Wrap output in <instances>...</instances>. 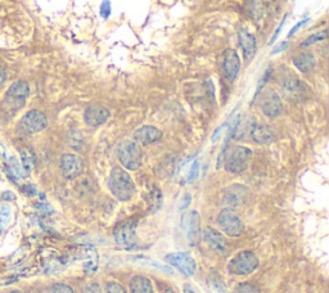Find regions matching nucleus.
I'll return each instance as SVG.
<instances>
[{
	"label": "nucleus",
	"mask_w": 329,
	"mask_h": 293,
	"mask_svg": "<svg viewBox=\"0 0 329 293\" xmlns=\"http://www.w3.org/2000/svg\"><path fill=\"white\" fill-rule=\"evenodd\" d=\"M108 188L116 199L126 202L135 195V185L128 171L122 167H113L108 178Z\"/></svg>",
	"instance_id": "obj_1"
},
{
	"label": "nucleus",
	"mask_w": 329,
	"mask_h": 293,
	"mask_svg": "<svg viewBox=\"0 0 329 293\" xmlns=\"http://www.w3.org/2000/svg\"><path fill=\"white\" fill-rule=\"evenodd\" d=\"M117 157L120 164L128 170H138L142 165V149L134 140H124L117 145Z\"/></svg>",
	"instance_id": "obj_2"
},
{
	"label": "nucleus",
	"mask_w": 329,
	"mask_h": 293,
	"mask_svg": "<svg viewBox=\"0 0 329 293\" xmlns=\"http://www.w3.org/2000/svg\"><path fill=\"white\" fill-rule=\"evenodd\" d=\"M258 266V259L251 251H242L230 260L228 270L234 275H247L255 272Z\"/></svg>",
	"instance_id": "obj_3"
},
{
	"label": "nucleus",
	"mask_w": 329,
	"mask_h": 293,
	"mask_svg": "<svg viewBox=\"0 0 329 293\" xmlns=\"http://www.w3.org/2000/svg\"><path fill=\"white\" fill-rule=\"evenodd\" d=\"M252 151L247 147H242V145H238L233 151L230 152L229 157L225 161V170L230 174H241L243 173L247 166H248V162L251 160Z\"/></svg>",
	"instance_id": "obj_4"
},
{
	"label": "nucleus",
	"mask_w": 329,
	"mask_h": 293,
	"mask_svg": "<svg viewBox=\"0 0 329 293\" xmlns=\"http://www.w3.org/2000/svg\"><path fill=\"white\" fill-rule=\"evenodd\" d=\"M218 224L221 230L229 237H239L243 233V222L230 208H224L218 216Z\"/></svg>",
	"instance_id": "obj_5"
},
{
	"label": "nucleus",
	"mask_w": 329,
	"mask_h": 293,
	"mask_svg": "<svg viewBox=\"0 0 329 293\" xmlns=\"http://www.w3.org/2000/svg\"><path fill=\"white\" fill-rule=\"evenodd\" d=\"M164 261L170 264L171 266L176 268L179 272L185 277H192L196 273V261L190 256L189 253L185 252H172L164 256Z\"/></svg>",
	"instance_id": "obj_6"
},
{
	"label": "nucleus",
	"mask_w": 329,
	"mask_h": 293,
	"mask_svg": "<svg viewBox=\"0 0 329 293\" xmlns=\"http://www.w3.org/2000/svg\"><path fill=\"white\" fill-rule=\"evenodd\" d=\"M47 125V116H45L43 112L37 111V109L28 111L27 113L23 114V117L19 121V127H21L22 131H25L26 134L39 133V131L45 129Z\"/></svg>",
	"instance_id": "obj_7"
},
{
	"label": "nucleus",
	"mask_w": 329,
	"mask_h": 293,
	"mask_svg": "<svg viewBox=\"0 0 329 293\" xmlns=\"http://www.w3.org/2000/svg\"><path fill=\"white\" fill-rule=\"evenodd\" d=\"M59 169L63 178L69 180L76 179L84 170V161L76 154H63L59 162Z\"/></svg>",
	"instance_id": "obj_8"
},
{
	"label": "nucleus",
	"mask_w": 329,
	"mask_h": 293,
	"mask_svg": "<svg viewBox=\"0 0 329 293\" xmlns=\"http://www.w3.org/2000/svg\"><path fill=\"white\" fill-rule=\"evenodd\" d=\"M30 96V88L28 84L25 83L23 80H18L16 83H13L9 87V89L6 90L5 94V100L8 104L12 105L13 108L23 107L26 99Z\"/></svg>",
	"instance_id": "obj_9"
},
{
	"label": "nucleus",
	"mask_w": 329,
	"mask_h": 293,
	"mask_svg": "<svg viewBox=\"0 0 329 293\" xmlns=\"http://www.w3.org/2000/svg\"><path fill=\"white\" fill-rule=\"evenodd\" d=\"M113 235L118 246L130 250L135 246V222L126 221L118 225L113 231Z\"/></svg>",
	"instance_id": "obj_10"
},
{
	"label": "nucleus",
	"mask_w": 329,
	"mask_h": 293,
	"mask_svg": "<svg viewBox=\"0 0 329 293\" xmlns=\"http://www.w3.org/2000/svg\"><path fill=\"white\" fill-rule=\"evenodd\" d=\"M283 109L282 100H280V97L276 94L275 92L270 90L265 94L264 99H262V103H261V111L262 113L269 118H275L280 114Z\"/></svg>",
	"instance_id": "obj_11"
},
{
	"label": "nucleus",
	"mask_w": 329,
	"mask_h": 293,
	"mask_svg": "<svg viewBox=\"0 0 329 293\" xmlns=\"http://www.w3.org/2000/svg\"><path fill=\"white\" fill-rule=\"evenodd\" d=\"M223 67L225 77L230 83H233L238 76L239 70H241V61H239V56L236 50L228 49L227 52L224 53Z\"/></svg>",
	"instance_id": "obj_12"
},
{
	"label": "nucleus",
	"mask_w": 329,
	"mask_h": 293,
	"mask_svg": "<svg viewBox=\"0 0 329 293\" xmlns=\"http://www.w3.org/2000/svg\"><path fill=\"white\" fill-rule=\"evenodd\" d=\"M109 117V111L102 105H90L84 112V120L89 126H100Z\"/></svg>",
	"instance_id": "obj_13"
},
{
	"label": "nucleus",
	"mask_w": 329,
	"mask_h": 293,
	"mask_svg": "<svg viewBox=\"0 0 329 293\" xmlns=\"http://www.w3.org/2000/svg\"><path fill=\"white\" fill-rule=\"evenodd\" d=\"M203 238H205L206 243L208 244V247L211 248L214 252L220 253L224 255L228 250V244L225 238L221 233H219L218 230H215L212 228H206L203 231Z\"/></svg>",
	"instance_id": "obj_14"
},
{
	"label": "nucleus",
	"mask_w": 329,
	"mask_h": 293,
	"mask_svg": "<svg viewBox=\"0 0 329 293\" xmlns=\"http://www.w3.org/2000/svg\"><path fill=\"white\" fill-rule=\"evenodd\" d=\"M162 138V131L155 126H142L134 133V142L143 145L153 144Z\"/></svg>",
	"instance_id": "obj_15"
},
{
	"label": "nucleus",
	"mask_w": 329,
	"mask_h": 293,
	"mask_svg": "<svg viewBox=\"0 0 329 293\" xmlns=\"http://www.w3.org/2000/svg\"><path fill=\"white\" fill-rule=\"evenodd\" d=\"M239 37V45L243 50V56H245L246 61L252 59V57L255 56L256 53V40L255 36L251 35L247 30H239L238 32Z\"/></svg>",
	"instance_id": "obj_16"
},
{
	"label": "nucleus",
	"mask_w": 329,
	"mask_h": 293,
	"mask_svg": "<svg viewBox=\"0 0 329 293\" xmlns=\"http://www.w3.org/2000/svg\"><path fill=\"white\" fill-rule=\"evenodd\" d=\"M251 138L256 144H267L274 140V133L266 125L255 123L251 129Z\"/></svg>",
	"instance_id": "obj_17"
},
{
	"label": "nucleus",
	"mask_w": 329,
	"mask_h": 293,
	"mask_svg": "<svg viewBox=\"0 0 329 293\" xmlns=\"http://www.w3.org/2000/svg\"><path fill=\"white\" fill-rule=\"evenodd\" d=\"M292 61L295 67L301 72H310L315 67V65H317V59H315L313 53L309 52V50L308 52L300 53L296 57H293Z\"/></svg>",
	"instance_id": "obj_18"
},
{
	"label": "nucleus",
	"mask_w": 329,
	"mask_h": 293,
	"mask_svg": "<svg viewBox=\"0 0 329 293\" xmlns=\"http://www.w3.org/2000/svg\"><path fill=\"white\" fill-rule=\"evenodd\" d=\"M130 293H155V290L148 278L135 275L130 281Z\"/></svg>",
	"instance_id": "obj_19"
},
{
	"label": "nucleus",
	"mask_w": 329,
	"mask_h": 293,
	"mask_svg": "<svg viewBox=\"0 0 329 293\" xmlns=\"http://www.w3.org/2000/svg\"><path fill=\"white\" fill-rule=\"evenodd\" d=\"M246 191L247 189L242 187V185H233V187L228 188L227 192H225V199H227L228 203H242L243 200H245Z\"/></svg>",
	"instance_id": "obj_20"
},
{
	"label": "nucleus",
	"mask_w": 329,
	"mask_h": 293,
	"mask_svg": "<svg viewBox=\"0 0 329 293\" xmlns=\"http://www.w3.org/2000/svg\"><path fill=\"white\" fill-rule=\"evenodd\" d=\"M199 233V215L197 211L189 213V228H188V241L190 246H194L198 239Z\"/></svg>",
	"instance_id": "obj_21"
},
{
	"label": "nucleus",
	"mask_w": 329,
	"mask_h": 293,
	"mask_svg": "<svg viewBox=\"0 0 329 293\" xmlns=\"http://www.w3.org/2000/svg\"><path fill=\"white\" fill-rule=\"evenodd\" d=\"M21 164H22V169H23L25 173H31L35 167V164H36V156H35L34 151H31L30 148L22 149Z\"/></svg>",
	"instance_id": "obj_22"
},
{
	"label": "nucleus",
	"mask_w": 329,
	"mask_h": 293,
	"mask_svg": "<svg viewBox=\"0 0 329 293\" xmlns=\"http://www.w3.org/2000/svg\"><path fill=\"white\" fill-rule=\"evenodd\" d=\"M284 92L287 93V96L292 97V98H297L302 93V84L300 80H288L284 83Z\"/></svg>",
	"instance_id": "obj_23"
},
{
	"label": "nucleus",
	"mask_w": 329,
	"mask_h": 293,
	"mask_svg": "<svg viewBox=\"0 0 329 293\" xmlns=\"http://www.w3.org/2000/svg\"><path fill=\"white\" fill-rule=\"evenodd\" d=\"M327 37V31H320V32H317V34L311 35V36H309L308 39H305V41L302 43V46H310L313 45V44H317V43H320V41L326 40Z\"/></svg>",
	"instance_id": "obj_24"
},
{
	"label": "nucleus",
	"mask_w": 329,
	"mask_h": 293,
	"mask_svg": "<svg viewBox=\"0 0 329 293\" xmlns=\"http://www.w3.org/2000/svg\"><path fill=\"white\" fill-rule=\"evenodd\" d=\"M236 293H261L256 286L251 283H241L236 288Z\"/></svg>",
	"instance_id": "obj_25"
},
{
	"label": "nucleus",
	"mask_w": 329,
	"mask_h": 293,
	"mask_svg": "<svg viewBox=\"0 0 329 293\" xmlns=\"http://www.w3.org/2000/svg\"><path fill=\"white\" fill-rule=\"evenodd\" d=\"M10 219V208L6 204H0V225H5Z\"/></svg>",
	"instance_id": "obj_26"
},
{
	"label": "nucleus",
	"mask_w": 329,
	"mask_h": 293,
	"mask_svg": "<svg viewBox=\"0 0 329 293\" xmlns=\"http://www.w3.org/2000/svg\"><path fill=\"white\" fill-rule=\"evenodd\" d=\"M52 293H76L75 290L65 283H56L52 286Z\"/></svg>",
	"instance_id": "obj_27"
},
{
	"label": "nucleus",
	"mask_w": 329,
	"mask_h": 293,
	"mask_svg": "<svg viewBox=\"0 0 329 293\" xmlns=\"http://www.w3.org/2000/svg\"><path fill=\"white\" fill-rule=\"evenodd\" d=\"M99 13L103 19H107L111 15V1L109 0H103L100 4Z\"/></svg>",
	"instance_id": "obj_28"
},
{
	"label": "nucleus",
	"mask_w": 329,
	"mask_h": 293,
	"mask_svg": "<svg viewBox=\"0 0 329 293\" xmlns=\"http://www.w3.org/2000/svg\"><path fill=\"white\" fill-rule=\"evenodd\" d=\"M269 77H270V70H266V71H265V74L261 76L260 81H258L257 89H256V93H255V98L258 96V94H260L261 90L264 89V87L266 85L267 80H269Z\"/></svg>",
	"instance_id": "obj_29"
},
{
	"label": "nucleus",
	"mask_w": 329,
	"mask_h": 293,
	"mask_svg": "<svg viewBox=\"0 0 329 293\" xmlns=\"http://www.w3.org/2000/svg\"><path fill=\"white\" fill-rule=\"evenodd\" d=\"M198 169H199V162H198V161H194V162H193V165H192V167H190L189 174H188L186 182L193 183L194 180H196L197 175H198Z\"/></svg>",
	"instance_id": "obj_30"
},
{
	"label": "nucleus",
	"mask_w": 329,
	"mask_h": 293,
	"mask_svg": "<svg viewBox=\"0 0 329 293\" xmlns=\"http://www.w3.org/2000/svg\"><path fill=\"white\" fill-rule=\"evenodd\" d=\"M107 291H108V293H126L124 287L116 283V282H108L107 283Z\"/></svg>",
	"instance_id": "obj_31"
},
{
	"label": "nucleus",
	"mask_w": 329,
	"mask_h": 293,
	"mask_svg": "<svg viewBox=\"0 0 329 293\" xmlns=\"http://www.w3.org/2000/svg\"><path fill=\"white\" fill-rule=\"evenodd\" d=\"M71 136L72 138L69 140V144L71 145V147H74V148H80V145L82 144V138L80 136V134L79 133H71Z\"/></svg>",
	"instance_id": "obj_32"
},
{
	"label": "nucleus",
	"mask_w": 329,
	"mask_h": 293,
	"mask_svg": "<svg viewBox=\"0 0 329 293\" xmlns=\"http://www.w3.org/2000/svg\"><path fill=\"white\" fill-rule=\"evenodd\" d=\"M22 191H23V193L27 195L28 197H34V195H36V193H37L36 187H35L34 184H26L25 187L22 188Z\"/></svg>",
	"instance_id": "obj_33"
},
{
	"label": "nucleus",
	"mask_w": 329,
	"mask_h": 293,
	"mask_svg": "<svg viewBox=\"0 0 329 293\" xmlns=\"http://www.w3.org/2000/svg\"><path fill=\"white\" fill-rule=\"evenodd\" d=\"M309 21H310V18H305V19H302V21H300V22H298L297 25H295V26H293V27H292V30H291V31H289V32H288V37L293 36V35H295L296 32H297V31L300 30V28L302 27V26H304V25H306V23H308Z\"/></svg>",
	"instance_id": "obj_34"
},
{
	"label": "nucleus",
	"mask_w": 329,
	"mask_h": 293,
	"mask_svg": "<svg viewBox=\"0 0 329 293\" xmlns=\"http://www.w3.org/2000/svg\"><path fill=\"white\" fill-rule=\"evenodd\" d=\"M0 199L5 200V202H12V200L16 199V195L10 191H5L0 195Z\"/></svg>",
	"instance_id": "obj_35"
},
{
	"label": "nucleus",
	"mask_w": 329,
	"mask_h": 293,
	"mask_svg": "<svg viewBox=\"0 0 329 293\" xmlns=\"http://www.w3.org/2000/svg\"><path fill=\"white\" fill-rule=\"evenodd\" d=\"M286 18H287V14L284 15V17H283V19L282 21H280V25L278 26V28H276L275 30V32H274V35H273V37H271V40H270V45L271 44H274L276 41V37L279 36V34H280V31H282V27H283V25H284V21H286Z\"/></svg>",
	"instance_id": "obj_36"
},
{
	"label": "nucleus",
	"mask_w": 329,
	"mask_h": 293,
	"mask_svg": "<svg viewBox=\"0 0 329 293\" xmlns=\"http://www.w3.org/2000/svg\"><path fill=\"white\" fill-rule=\"evenodd\" d=\"M85 293H103L100 290V286L96 283L89 284L86 288H85Z\"/></svg>",
	"instance_id": "obj_37"
},
{
	"label": "nucleus",
	"mask_w": 329,
	"mask_h": 293,
	"mask_svg": "<svg viewBox=\"0 0 329 293\" xmlns=\"http://www.w3.org/2000/svg\"><path fill=\"white\" fill-rule=\"evenodd\" d=\"M288 46H289L288 41H280V43L278 44L275 48H274L273 52H271V54H278V53H280V52H283L284 49H287Z\"/></svg>",
	"instance_id": "obj_38"
},
{
	"label": "nucleus",
	"mask_w": 329,
	"mask_h": 293,
	"mask_svg": "<svg viewBox=\"0 0 329 293\" xmlns=\"http://www.w3.org/2000/svg\"><path fill=\"white\" fill-rule=\"evenodd\" d=\"M35 208H36V210H39L40 212H43V213H52V212H53V210H52V208H50L48 204H44V203L35 204Z\"/></svg>",
	"instance_id": "obj_39"
},
{
	"label": "nucleus",
	"mask_w": 329,
	"mask_h": 293,
	"mask_svg": "<svg viewBox=\"0 0 329 293\" xmlns=\"http://www.w3.org/2000/svg\"><path fill=\"white\" fill-rule=\"evenodd\" d=\"M5 81H6V72L5 70L0 66V87H3Z\"/></svg>",
	"instance_id": "obj_40"
},
{
	"label": "nucleus",
	"mask_w": 329,
	"mask_h": 293,
	"mask_svg": "<svg viewBox=\"0 0 329 293\" xmlns=\"http://www.w3.org/2000/svg\"><path fill=\"white\" fill-rule=\"evenodd\" d=\"M190 199H192V198H190V195H185V197H184V199H183V203H181V206H180V210H184V208H186V207L189 206Z\"/></svg>",
	"instance_id": "obj_41"
},
{
	"label": "nucleus",
	"mask_w": 329,
	"mask_h": 293,
	"mask_svg": "<svg viewBox=\"0 0 329 293\" xmlns=\"http://www.w3.org/2000/svg\"><path fill=\"white\" fill-rule=\"evenodd\" d=\"M184 293H194V292H193L189 287H185L184 288Z\"/></svg>",
	"instance_id": "obj_42"
},
{
	"label": "nucleus",
	"mask_w": 329,
	"mask_h": 293,
	"mask_svg": "<svg viewBox=\"0 0 329 293\" xmlns=\"http://www.w3.org/2000/svg\"><path fill=\"white\" fill-rule=\"evenodd\" d=\"M10 293H25V292H21V291H12Z\"/></svg>",
	"instance_id": "obj_43"
}]
</instances>
